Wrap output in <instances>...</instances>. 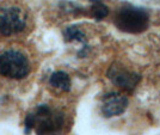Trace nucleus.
<instances>
[{
  "mask_svg": "<svg viewBox=\"0 0 160 135\" xmlns=\"http://www.w3.org/2000/svg\"><path fill=\"white\" fill-rule=\"evenodd\" d=\"M29 13L19 5L0 7V37H22L29 30Z\"/></svg>",
  "mask_w": 160,
  "mask_h": 135,
  "instance_id": "nucleus-1",
  "label": "nucleus"
},
{
  "mask_svg": "<svg viewBox=\"0 0 160 135\" xmlns=\"http://www.w3.org/2000/svg\"><path fill=\"white\" fill-rule=\"evenodd\" d=\"M31 72V63L27 55L19 49H5L0 53V77L19 80Z\"/></svg>",
  "mask_w": 160,
  "mask_h": 135,
  "instance_id": "nucleus-2",
  "label": "nucleus"
},
{
  "mask_svg": "<svg viewBox=\"0 0 160 135\" xmlns=\"http://www.w3.org/2000/svg\"><path fill=\"white\" fill-rule=\"evenodd\" d=\"M149 16L143 8L126 6L121 8L115 24L121 31L128 34H140L148 28Z\"/></svg>",
  "mask_w": 160,
  "mask_h": 135,
  "instance_id": "nucleus-3",
  "label": "nucleus"
},
{
  "mask_svg": "<svg viewBox=\"0 0 160 135\" xmlns=\"http://www.w3.org/2000/svg\"><path fill=\"white\" fill-rule=\"evenodd\" d=\"M65 124V117L60 111L50 109L47 104H41L36 109L35 127L37 135H59Z\"/></svg>",
  "mask_w": 160,
  "mask_h": 135,
  "instance_id": "nucleus-4",
  "label": "nucleus"
},
{
  "mask_svg": "<svg viewBox=\"0 0 160 135\" xmlns=\"http://www.w3.org/2000/svg\"><path fill=\"white\" fill-rule=\"evenodd\" d=\"M108 78L112 81L116 86L124 91H133L140 81V75L135 72L127 71L126 68L118 66H111L108 72Z\"/></svg>",
  "mask_w": 160,
  "mask_h": 135,
  "instance_id": "nucleus-5",
  "label": "nucleus"
},
{
  "mask_svg": "<svg viewBox=\"0 0 160 135\" xmlns=\"http://www.w3.org/2000/svg\"><path fill=\"white\" fill-rule=\"evenodd\" d=\"M128 107V99L117 92L105 95L102 104V112L105 117H113L123 114Z\"/></svg>",
  "mask_w": 160,
  "mask_h": 135,
  "instance_id": "nucleus-6",
  "label": "nucleus"
},
{
  "mask_svg": "<svg viewBox=\"0 0 160 135\" xmlns=\"http://www.w3.org/2000/svg\"><path fill=\"white\" fill-rule=\"evenodd\" d=\"M49 84L53 88L62 90L65 92H68L71 90V78H69V75L67 74V73L62 72V71L54 72L53 74L50 75Z\"/></svg>",
  "mask_w": 160,
  "mask_h": 135,
  "instance_id": "nucleus-7",
  "label": "nucleus"
},
{
  "mask_svg": "<svg viewBox=\"0 0 160 135\" xmlns=\"http://www.w3.org/2000/svg\"><path fill=\"white\" fill-rule=\"evenodd\" d=\"M63 35H65L66 41H78V42H81V43H85V41H86V37H85L84 32L77 27L67 28Z\"/></svg>",
  "mask_w": 160,
  "mask_h": 135,
  "instance_id": "nucleus-8",
  "label": "nucleus"
},
{
  "mask_svg": "<svg viewBox=\"0 0 160 135\" xmlns=\"http://www.w3.org/2000/svg\"><path fill=\"white\" fill-rule=\"evenodd\" d=\"M92 14L96 19H103L104 17H107L108 13H109V8H108L107 5H104L102 1L99 0H93L92 1Z\"/></svg>",
  "mask_w": 160,
  "mask_h": 135,
  "instance_id": "nucleus-9",
  "label": "nucleus"
},
{
  "mask_svg": "<svg viewBox=\"0 0 160 135\" xmlns=\"http://www.w3.org/2000/svg\"><path fill=\"white\" fill-rule=\"evenodd\" d=\"M35 127V114H28L27 117H25V121H24V132H25V135H29L31 129Z\"/></svg>",
  "mask_w": 160,
  "mask_h": 135,
  "instance_id": "nucleus-10",
  "label": "nucleus"
}]
</instances>
